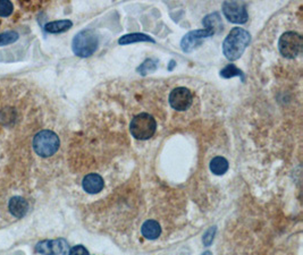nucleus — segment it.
I'll list each match as a JSON object with an SVG mask.
<instances>
[{
  "label": "nucleus",
  "mask_w": 303,
  "mask_h": 255,
  "mask_svg": "<svg viewBox=\"0 0 303 255\" xmlns=\"http://www.w3.org/2000/svg\"><path fill=\"white\" fill-rule=\"evenodd\" d=\"M203 26L202 30H195V31H191L183 36L181 41L182 50L184 52H191L193 51L198 46L201 44L203 39L212 36L213 34L219 32L223 28V23H221L220 16L217 12H212L203 18Z\"/></svg>",
  "instance_id": "1"
},
{
  "label": "nucleus",
  "mask_w": 303,
  "mask_h": 255,
  "mask_svg": "<svg viewBox=\"0 0 303 255\" xmlns=\"http://www.w3.org/2000/svg\"><path fill=\"white\" fill-rule=\"evenodd\" d=\"M250 41L251 36L246 30L241 28H232L223 42L224 56L230 62L236 60L244 52Z\"/></svg>",
  "instance_id": "2"
},
{
  "label": "nucleus",
  "mask_w": 303,
  "mask_h": 255,
  "mask_svg": "<svg viewBox=\"0 0 303 255\" xmlns=\"http://www.w3.org/2000/svg\"><path fill=\"white\" fill-rule=\"evenodd\" d=\"M99 46V39L92 30H83L74 36L72 42V49L76 56L87 58L96 52Z\"/></svg>",
  "instance_id": "3"
},
{
  "label": "nucleus",
  "mask_w": 303,
  "mask_h": 255,
  "mask_svg": "<svg viewBox=\"0 0 303 255\" xmlns=\"http://www.w3.org/2000/svg\"><path fill=\"white\" fill-rule=\"evenodd\" d=\"M61 146V141L56 133L53 130H40L33 138L34 152L41 158H49L58 151Z\"/></svg>",
  "instance_id": "4"
},
{
  "label": "nucleus",
  "mask_w": 303,
  "mask_h": 255,
  "mask_svg": "<svg viewBox=\"0 0 303 255\" xmlns=\"http://www.w3.org/2000/svg\"><path fill=\"white\" fill-rule=\"evenodd\" d=\"M157 130V122L151 114H140L138 116H135L131 120L130 124V130L131 134L133 135V138L136 140H149L152 138L153 134L156 133Z\"/></svg>",
  "instance_id": "5"
},
{
  "label": "nucleus",
  "mask_w": 303,
  "mask_h": 255,
  "mask_svg": "<svg viewBox=\"0 0 303 255\" xmlns=\"http://www.w3.org/2000/svg\"><path fill=\"white\" fill-rule=\"evenodd\" d=\"M303 48V40L300 34L296 32H285L280 36L278 49L281 56L293 59L297 57Z\"/></svg>",
  "instance_id": "6"
},
{
  "label": "nucleus",
  "mask_w": 303,
  "mask_h": 255,
  "mask_svg": "<svg viewBox=\"0 0 303 255\" xmlns=\"http://www.w3.org/2000/svg\"><path fill=\"white\" fill-rule=\"evenodd\" d=\"M223 12L229 22L235 24H244L249 18L245 4L241 2H225Z\"/></svg>",
  "instance_id": "7"
},
{
  "label": "nucleus",
  "mask_w": 303,
  "mask_h": 255,
  "mask_svg": "<svg viewBox=\"0 0 303 255\" xmlns=\"http://www.w3.org/2000/svg\"><path fill=\"white\" fill-rule=\"evenodd\" d=\"M193 94L186 88H176L170 92L169 104L177 112H185L192 106Z\"/></svg>",
  "instance_id": "8"
},
{
  "label": "nucleus",
  "mask_w": 303,
  "mask_h": 255,
  "mask_svg": "<svg viewBox=\"0 0 303 255\" xmlns=\"http://www.w3.org/2000/svg\"><path fill=\"white\" fill-rule=\"evenodd\" d=\"M36 250L42 255H68L70 246L65 240L58 238V240L40 242L37 244Z\"/></svg>",
  "instance_id": "9"
},
{
  "label": "nucleus",
  "mask_w": 303,
  "mask_h": 255,
  "mask_svg": "<svg viewBox=\"0 0 303 255\" xmlns=\"http://www.w3.org/2000/svg\"><path fill=\"white\" fill-rule=\"evenodd\" d=\"M104 180L98 174H89L83 178L82 186L85 192L89 194H98L104 188Z\"/></svg>",
  "instance_id": "10"
},
{
  "label": "nucleus",
  "mask_w": 303,
  "mask_h": 255,
  "mask_svg": "<svg viewBox=\"0 0 303 255\" xmlns=\"http://www.w3.org/2000/svg\"><path fill=\"white\" fill-rule=\"evenodd\" d=\"M8 209H10V212L13 216H15L17 219H22L28 214L29 203L24 198L14 196L10 200Z\"/></svg>",
  "instance_id": "11"
},
{
  "label": "nucleus",
  "mask_w": 303,
  "mask_h": 255,
  "mask_svg": "<svg viewBox=\"0 0 303 255\" xmlns=\"http://www.w3.org/2000/svg\"><path fill=\"white\" fill-rule=\"evenodd\" d=\"M141 232L147 240H157L161 234L160 224L155 220H147L141 227Z\"/></svg>",
  "instance_id": "12"
},
{
  "label": "nucleus",
  "mask_w": 303,
  "mask_h": 255,
  "mask_svg": "<svg viewBox=\"0 0 303 255\" xmlns=\"http://www.w3.org/2000/svg\"><path fill=\"white\" fill-rule=\"evenodd\" d=\"M73 26V22L71 20H54V22H49L45 25L46 32L48 33H63L66 32Z\"/></svg>",
  "instance_id": "13"
},
{
  "label": "nucleus",
  "mask_w": 303,
  "mask_h": 255,
  "mask_svg": "<svg viewBox=\"0 0 303 255\" xmlns=\"http://www.w3.org/2000/svg\"><path fill=\"white\" fill-rule=\"evenodd\" d=\"M135 42H152L155 44V40L152 39L151 36H147V34L143 33H131V34H126V36H123L122 38H119L118 44H135Z\"/></svg>",
  "instance_id": "14"
},
{
  "label": "nucleus",
  "mask_w": 303,
  "mask_h": 255,
  "mask_svg": "<svg viewBox=\"0 0 303 255\" xmlns=\"http://www.w3.org/2000/svg\"><path fill=\"white\" fill-rule=\"evenodd\" d=\"M210 170L217 176H221L228 170V161L223 156H216L210 161Z\"/></svg>",
  "instance_id": "15"
},
{
  "label": "nucleus",
  "mask_w": 303,
  "mask_h": 255,
  "mask_svg": "<svg viewBox=\"0 0 303 255\" xmlns=\"http://www.w3.org/2000/svg\"><path fill=\"white\" fill-rule=\"evenodd\" d=\"M157 68H158V60L157 59L150 58L141 64V65L138 67V70H136V72L142 76H146L148 74L153 73V72H156Z\"/></svg>",
  "instance_id": "16"
},
{
  "label": "nucleus",
  "mask_w": 303,
  "mask_h": 255,
  "mask_svg": "<svg viewBox=\"0 0 303 255\" xmlns=\"http://www.w3.org/2000/svg\"><path fill=\"white\" fill-rule=\"evenodd\" d=\"M220 76L224 78H234V76H240L243 82H244V74H243V72L241 70H238V68L235 65H233V64H229V65L226 66L224 70H221Z\"/></svg>",
  "instance_id": "17"
},
{
  "label": "nucleus",
  "mask_w": 303,
  "mask_h": 255,
  "mask_svg": "<svg viewBox=\"0 0 303 255\" xmlns=\"http://www.w3.org/2000/svg\"><path fill=\"white\" fill-rule=\"evenodd\" d=\"M17 39H19V33H16L15 31L2 33L0 34V46L13 44V42H15Z\"/></svg>",
  "instance_id": "18"
},
{
  "label": "nucleus",
  "mask_w": 303,
  "mask_h": 255,
  "mask_svg": "<svg viewBox=\"0 0 303 255\" xmlns=\"http://www.w3.org/2000/svg\"><path fill=\"white\" fill-rule=\"evenodd\" d=\"M13 10H14V6L11 2H7V0H2L0 2V16L2 17H7L10 16Z\"/></svg>",
  "instance_id": "19"
},
{
  "label": "nucleus",
  "mask_w": 303,
  "mask_h": 255,
  "mask_svg": "<svg viewBox=\"0 0 303 255\" xmlns=\"http://www.w3.org/2000/svg\"><path fill=\"white\" fill-rule=\"evenodd\" d=\"M216 232H217V227L213 226V227L209 228L208 230L203 234L202 242H203L204 246H210L212 244L213 238H215V235H216Z\"/></svg>",
  "instance_id": "20"
},
{
  "label": "nucleus",
  "mask_w": 303,
  "mask_h": 255,
  "mask_svg": "<svg viewBox=\"0 0 303 255\" xmlns=\"http://www.w3.org/2000/svg\"><path fill=\"white\" fill-rule=\"evenodd\" d=\"M68 255H90L89 250L83 245H76L73 248L70 250Z\"/></svg>",
  "instance_id": "21"
},
{
  "label": "nucleus",
  "mask_w": 303,
  "mask_h": 255,
  "mask_svg": "<svg viewBox=\"0 0 303 255\" xmlns=\"http://www.w3.org/2000/svg\"><path fill=\"white\" fill-rule=\"evenodd\" d=\"M175 66H176V62H175V60H170V62H169V67H168V70H172Z\"/></svg>",
  "instance_id": "22"
},
{
  "label": "nucleus",
  "mask_w": 303,
  "mask_h": 255,
  "mask_svg": "<svg viewBox=\"0 0 303 255\" xmlns=\"http://www.w3.org/2000/svg\"><path fill=\"white\" fill-rule=\"evenodd\" d=\"M202 255H212L211 252H204Z\"/></svg>",
  "instance_id": "23"
}]
</instances>
